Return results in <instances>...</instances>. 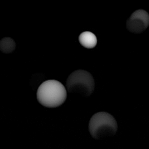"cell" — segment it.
<instances>
[{"label": "cell", "instance_id": "cell-6", "mask_svg": "<svg viewBox=\"0 0 149 149\" xmlns=\"http://www.w3.org/2000/svg\"><path fill=\"white\" fill-rule=\"evenodd\" d=\"M15 41L9 37H5L0 41V50L3 53H10L15 50Z\"/></svg>", "mask_w": 149, "mask_h": 149}, {"label": "cell", "instance_id": "cell-5", "mask_svg": "<svg viewBox=\"0 0 149 149\" xmlns=\"http://www.w3.org/2000/svg\"><path fill=\"white\" fill-rule=\"evenodd\" d=\"M79 41L83 47L88 49L94 48L97 44V39L95 35L88 31L82 32L79 35Z\"/></svg>", "mask_w": 149, "mask_h": 149}, {"label": "cell", "instance_id": "cell-4", "mask_svg": "<svg viewBox=\"0 0 149 149\" xmlns=\"http://www.w3.org/2000/svg\"><path fill=\"white\" fill-rule=\"evenodd\" d=\"M149 26V15L144 10L134 11L126 21V27L127 30L134 34H140L144 31Z\"/></svg>", "mask_w": 149, "mask_h": 149}, {"label": "cell", "instance_id": "cell-2", "mask_svg": "<svg viewBox=\"0 0 149 149\" xmlns=\"http://www.w3.org/2000/svg\"><path fill=\"white\" fill-rule=\"evenodd\" d=\"M118 129L117 122L114 117L106 112H99L91 118L88 123L90 135L95 139L111 137Z\"/></svg>", "mask_w": 149, "mask_h": 149}, {"label": "cell", "instance_id": "cell-3", "mask_svg": "<svg viewBox=\"0 0 149 149\" xmlns=\"http://www.w3.org/2000/svg\"><path fill=\"white\" fill-rule=\"evenodd\" d=\"M66 88L70 93L78 94L83 97H89L93 93L94 80L88 72L79 69L72 72L68 77Z\"/></svg>", "mask_w": 149, "mask_h": 149}, {"label": "cell", "instance_id": "cell-1", "mask_svg": "<svg viewBox=\"0 0 149 149\" xmlns=\"http://www.w3.org/2000/svg\"><path fill=\"white\" fill-rule=\"evenodd\" d=\"M67 91L65 86L55 80L42 82L37 91V98L42 105L47 108H56L65 101Z\"/></svg>", "mask_w": 149, "mask_h": 149}]
</instances>
